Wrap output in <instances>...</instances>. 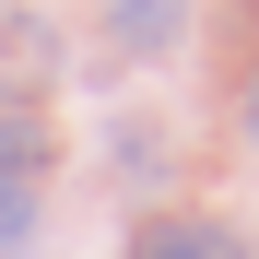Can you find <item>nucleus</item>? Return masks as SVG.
<instances>
[{
    "label": "nucleus",
    "mask_w": 259,
    "mask_h": 259,
    "mask_svg": "<svg viewBox=\"0 0 259 259\" xmlns=\"http://www.w3.org/2000/svg\"><path fill=\"white\" fill-rule=\"evenodd\" d=\"M59 82V24L35 0H0V106H35Z\"/></svg>",
    "instance_id": "obj_1"
},
{
    "label": "nucleus",
    "mask_w": 259,
    "mask_h": 259,
    "mask_svg": "<svg viewBox=\"0 0 259 259\" xmlns=\"http://www.w3.org/2000/svg\"><path fill=\"white\" fill-rule=\"evenodd\" d=\"M106 24H118V48H142V59L189 48V0H106Z\"/></svg>",
    "instance_id": "obj_2"
},
{
    "label": "nucleus",
    "mask_w": 259,
    "mask_h": 259,
    "mask_svg": "<svg viewBox=\"0 0 259 259\" xmlns=\"http://www.w3.org/2000/svg\"><path fill=\"white\" fill-rule=\"evenodd\" d=\"M130 259H247L224 224H200V212H177V224H142L130 236Z\"/></svg>",
    "instance_id": "obj_3"
},
{
    "label": "nucleus",
    "mask_w": 259,
    "mask_h": 259,
    "mask_svg": "<svg viewBox=\"0 0 259 259\" xmlns=\"http://www.w3.org/2000/svg\"><path fill=\"white\" fill-rule=\"evenodd\" d=\"M35 224H48V189H35V177H12V165H0V247H24Z\"/></svg>",
    "instance_id": "obj_4"
},
{
    "label": "nucleus",
    "mask_w": 259,
    "mask_h": 259,
    "mask_svg": "<svg viewBox=\"0 0 259 259\" xmlns=\"http://www.w3.org/2000/svg\"><path fill=\"white\" fill-rule=\"evenodd\" d=\"M247 142H259V95H247Z\"/></svg>",
    "instance_id": "obj_5"
}]
</instances>
